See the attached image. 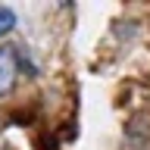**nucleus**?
I'll use <instances>...</instances> for the list:
<instances>
[{
  "label": "nucleus",
  "mask_w": 150,
  "mask_h": 150,
  "mask_svg": "<svg viewBox=\"0 0 150 150\" xmlns=\"http://www.w3.org/2000/svg\"><path fill=\"white\" fill-rule=\"evenodd\" d=\"M16 84V56L13 50H0V97L13 91Z\"/></svg>",
  "instance_id": "nucleus-1"
},
{
  "label": "nucleus",
  "mask_w": 150,
  "mask_h": 150,
  "mask_svg": "<svg viewBox=\"0 0 150 150\" xmlns=\"http://www.w3.org/2000/svg\"><path fill=\"white\" fill-rule=\"evenodd\" d=\"M13 28H16V13H13V6H0V38H6Z\"/></svg>",
  "instance_id": "nucleus-2"
}]
</instances>
